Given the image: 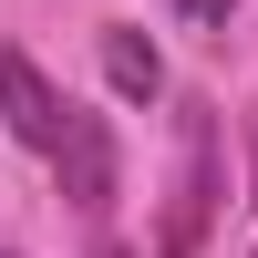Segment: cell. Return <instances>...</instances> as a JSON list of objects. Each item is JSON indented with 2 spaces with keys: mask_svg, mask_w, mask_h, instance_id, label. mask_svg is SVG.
<instances>
[{
  "mask_svg": "<svg viewBox=\"0 0 258 258\" xmlns=\"http://www.w3.org/2000/svg\"><path fill=\"white\" fill-rule=\"evenodd\" d=\"M62 197L83 207V217H103V207H114V124L103 114H73V135H62Z\"/></svg>",
  "mask_w": 258,
  "mask_h": 258,
  "instance_id": "3",
  "label": "cell"
},
{
  "mask_svg": "<svg viewBox=\"0 0 258 258\" xmlns=\"http://www.w3.org/2000/svg\"><path fill=\"white\" fill-rule=\"evenodd\" d=\"M176 11H186V21H207V31H217V21L238 11V0H176Z\"/></svg>",
  "mask_w": 258,
  "mask_h": 258,
  "instance_id": "5",
  "label": "cell"
},
{
  "mask_svg": "<svg viewBox=\"0 0 258 258\" xmlns=\"http://www.w3.org/2000/svg\"><path fill=\"white\" fill-rule=\"evenodd\" d=\"M248 145H258V135H248Z\"/></svg>",
  "mask_w": 258,
  "mask_h": 258,
  "instance_id": "7",
  "label": "cell"
},
{
  "mask_svg": "<svg viewBox=\"0 0 258 258\" xmlns=\"http://www.w3.org/2000/svg\"><path fill=\"white\" fill-rule=\"evenodd\" d=\"M103 73H114L124 103H155L165 93V62H155V41H145L135 21H103Z\"/></svg>",
  "mask_w": 258,
  "mask_h": 258,
  "instance_id": "4",
  "label": "cell"
},
{
  "mask_svg": "<svg viewBox=\"0 0 258 258\" xmlns=\"http://www.w3.org/2000/svg\"><path fill=\"white\" fill-rule=\"evenodd\" d=\"M0 114H11V135L31 145V155H62V135H73L83 103H62L52 83H41V62H31V52H0Z\"/></svg>",
  "mask_w": 258,
  "mask_h": 258,
  "instance_id": "2",
  "label": "cell"
},
{
  "mask_svg": "<svg viewBox=\"0 0 258 258\" xmlns=\"http://www.w3.org/2000/svg\"><path fill=\"white\" fill-rule=\"evenodd\" d=\"M207 227H217V114H207V103H186V114H176V186H165L155 258H197Z\"/></svg>",
  "mask_w": 258,
  "mask_h": 258,
  "instance_id": "1",
  "label": "cell"
},
{
  "mask_svg": "<svg viewBox=\"0 0 258 258\" xmlns=\"http://www.w3.org/2000/svg\"><path fill=\"white\" fill-rule=\"evenodd\" d=\"M93 258H135V248H114V238H103V248H93Z\"/></svg>",
  "mask_w": 258,
  "mask_h": 258,
  "instance_id": "6",
  "label": "cell"
}]
</instances>
